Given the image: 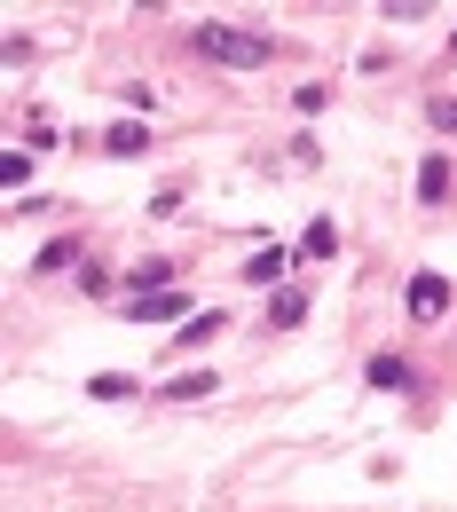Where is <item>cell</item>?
<instances>
[{"mask_svg":"<svg viewBox=\"0 0 457 512\" xmlns=\"http://www.w3.org/2000/svg\"><path fill=\"white\" fill-rule=\"evenodd\" d=\"M190 48L205 56V64H229V71H253V64L276 56V40H268V32H237V24H197Z\"/></svg>","mask_w":457,"mask_h":512,"instance_id":"6da1fadb","label":"cell"},{"mask_svg":"<svg viewBox=\"0 0 457 512\" xmlns=\"http://www.w3.org/2000/svg\"><path fill=\"white\" fill-rule=\"evenodd\" d=\"M442 308H450V284H442L434 268H426V276H410V316L426 323V316H442Z\"/></svg>","mask_w":457,"mask_h":512,"instance_id":"7a4b0ae2","label":"cell"},{"mask_svg":"<svg viewBox=\"0 0 457 512\" xmlns=\"http://www.w3.org/2000/svg\"><path fill=\"white\" fill-rule=\"evenodd\" d=\"M300 316H308V292H300V284H284V292L268 300V323H276V331H292Z\"/></svg>","mask_w":457,"mask_h":512,"instance_id":"3957f363","label":"cell"},{"mask_svg":"<svg viewBox=\"0 0 457 512\" xmlns=\"http://www.w3.org/2000/svg\"><path fill=\"white\" fill-rule=\"evenodd\" d=\"M418 197H426V205L450 197V158H426V166H418Z\"/></svg>","mask_w":457,"mask_h":512,"instance_id":"277c9868","label":"cell"},{"mask_svg":"<svg viewBox=\"0 0 457 512\" xmlns=\"http://www.w3.org/2000/svg\"><path fill=\"white\" fill-rule=\"evenodd\" d=\"M127 316H134V323H166V316H182V292H158V300H127Z\"/></svg>","mask_w":457,"mask_h":512,"instance_id":"5b68a950","label":"cell"},{"mask_svg":"<svg viewBox=\"0 0 457 512\" xmlns=\"http://www.w3.org/2000/svg\"><path fill=\"white\" fill-rule=\"evenodd\" d=\"M103 150H111V158H142L150 134H142V127H111V134H103Z\"/></svg>","mask_w":457,"mask_h":512,"instance_id":"8992f818","label":"cell"},{"mask_svg":"<svg viewBox=\"0 0 457 512\" xmlns=\"http://www.w3.org/2000/svg\"><path fill=\"white\" fill-rule=\"evenodd\" d=\"M331 253H339V229H331V221H316V229L300 237V260H331Z\"/></svg>","mask_w":457,"mask_h":512,"instance_id":"52a82bcc","label":"cell"},{"mask_svg":"<svg viewBox=\"0 0 457 512\" xmlns=\"http://www.w3.org/2000/svg\"><path fill=\"white\" fill-rule=\"evenodd\" d=\"M87 394H95V402H119V394H134V379H127V371H95Z\"/></svg>","mask_w":457,"mask_h":512,"instance_id":"ba28073f","label":"cell"},{"mask_svg":"<svg viewBox=\"0 0 457 512\" xmlns=\"http://www.w3.org/2000/svg\"><path fill=\"white\" fill-rule=\"evenodd\" d=\"M371 386H410V363L402 355H371Z\"/></svg>","mask_w":457,"mask_h":512,"instance_id":"9c48e42d","label":"cell"},{"mask_svg":"<svg viewBox=\"0 0 457 512\" xmlns=\"http://www.w3.org/2000/svg\"><path fill=\"white\" fill-rule=\"evenodd\" d=\"M284 276V253H253L245 260V284H276Z\"/></svg>","mask_w":457,"mask_h":512,"instance_id":"30bf717a","label":"cell"},{"mask_svg":"<svg viewBox=\"0 0 457 512\" xmlns=\"http://www.w3.org/2000/svg\"><path fill=\"white\" fill-rule=\"evenodd\" d=\"M213 331H229V323H221V316H190V323H182V347H205Z\"/></svg>","mask_w":457,"mask_h":512,"instance_id":"8fae6325","label":"cell"},{"mask_svg":"<svg viewBox=\"0 0 457 512\" xmlns=\"http://www.w3.org/2000/svg\"><path fill=\"white\" fill-rule=\"evenodd\" d=\"M71 260H79V237H56V245H48V253H40V268H48V276H56V268H71Z\"/></svg>","mask_w":457,"mask_h":512,"instance_id":"7c38bea8","label":"cell"},{"mask_svg":"<svg viewBox=\"0 0 457 512\" xmlns=\"http://www.w3.org/2000/svg\"><path fill=\"white\" fill-rule=\"evenodd\" d=\"M166 394H174V402H197V394H213V379H205V371H190V379H166Z\"/></svg>","mask_w":457,"mask_h":512,"instance_id":"4fadbf2b","label":"cell"},{"mask_svg":"<svg viewBox=\"0 0 457 512\" xmlns=\"http://www.w3.org/2000/svg\"><path fill=\"white\" fill-rule=\"evenodd\" d=\"M434 127L457 134V95H434Z\"/></svg>","mask_w":457,"mask_h":512,"instance_id":"5bb4252c","label":"cell"},{"mask_svg":"<svg viewBox=\"0 0 457 512\" xmlns=\"http://www.w3.org/2000/svg\"><path fill=\"white\" fill-rule=\"evenodd\" d=\"M450 48H457V32H450Z\"/></svg>","mask_w":457,"mask_h":512,"instance_id":"9a60e30c","label":"cell"}]
</instances>
